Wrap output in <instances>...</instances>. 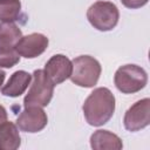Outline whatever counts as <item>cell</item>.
Listing matches in <instances>:
<instances>
[{"label": "cell", "mask_w": 150, "mask_h": 150, "mask_svg": "<svg viewBox=\"0 0 150 150\" xmlns=\"http://www.w3.org/2000/svg\"><path fill=\"white\" fill-rule=\"evenodd\" d=\"M73 69L70 74V80L73 83L90 88L94 87L101 75V64L98 61L89 55L77 56L71 62Z\"/></svg>", "instance_id": "7a4b0ae2"}, {"label": "cell", "mask_w": 150, "mask_h": 150, "mask_svg": "<svg viewBox=\"0 0 150 150\" xmlns=\"http://www.w3.org/2000/svg\"><path fill=\"white\" fill-rule=\"evenodd\" d=\"M54 83L41 69H38L33 73V83L26 95L23 103L25 107L38 105L46 107L50 102L54 91Z\"/></svg>", "instance_id": "277c9868"}, {"label": "cell", "mask_w": 150, "mask_h": 150, "mask_svg": "<svg viewBox=\"0 0 150 150\" xmlns=\"http://www.w3.org/2000/svg\"><path fill=\"white\" fill-rule=\"evenodd\" d=\"M124 127L129 131H138L150 123V100L143 98L131 105L123 120Z\"/></svg>", "instance_id": "8992f818"}, {"label": "cell", "mask_w": 150, "mask_h": 150, "mask_svg": "<svg viewBox=\"0 0 150 150\" xmlns=\"http://www.w3.org/2000/svg\"><path fill=\"white\" fill-rule=\"evenodd\" d=\"M20 60V56L15 49L11 50H1L0 49V68H11L15 66Z\"/></svg>", "instance_id": "9a60e30c"}, {"label": "cell", "mask_w": 150, "mask_h": 150, "mask_svg": "<svg viewBox=\"0 0 150 150\" xmlns=\"http://www.w3.org/2000/svg\"><path fill=\"white\" fill-rule=\"evenodd\" d=\"M32 80V75L28 74L25 70H18L15 71L8 80L7 84L1 89L2 95L11 96V97H18L27 89Z\"/></svg>", "instance_id": "30bf717a"}, {"label": "cell", "mask_w": 150, "mask_h": 150, "mask_svg": "<svg viewBox=\"0 0 150 150\" xmlns=\"http://www.w3.org/2000/svg\"><path fill=\"white\" fill-rule=\"evenodd\" d=\"M22 38L21 29L13 22L0 23V49L11 50L15 49L16 43Z\"/></svg>", "instance_id": "7c38bea8"}, {"label": "cell", "mask_w": 150, "mask_h": 150, "mask_svg": "<svg viewBox=\"0 0 150 150\" xmlns=\"http://www.w3.org/2000/svg\"><path fill=\"white\" fill-rule=\"evenodd\" d=\"M48 118L46 112L38 105L25 107V110L19 115L16 125L21 131L38 132L47 125Z\"/></svg>", "instance_id": "52a82bcc"}, {"label": "cell", "mask_w": 150, "mask_h": 150, "mask_svg": "<svg viewBox=\"0 0 150 150\" xmlns=\"http://www.w3.org/2000/svg\"><path fill=\"white\" fill-rule=\"evenodd\" d=\"M20 11V0H0V20L2 22H13L18 20Z\"/></svg>", "instance_id": "5bb4252c"}, {"label": "cell", "mask_w": 150, "mask_h": 150, "mask_svg": "<svg viewBox=\"0 0 150 150\" xmlns=\"http://www.w3.org/2000/svg\"><path fill=\"white\" fill-rule=\"evenodd\" d=\"M7 121V112H6V109L0 104V125Z\"/></svg>", "instance_id": "e0dca14e"}, {"label": "cell", "mask_w": 150, "mask_h": 150, "mask_svg": "<svg viewBox=\"0 0 150 150\" xmlns=\"http://www.w3.org/2000/svg\"><path fill=\"white\" fill-rule=\"evenodd\" d=\"M115 86L124 94H134L143 89L148 82L146 73L136 64H125L115 73Z\"/></svg>", "instance_id": "3957f363"}, {"label": "cell", "mask_w": 150, "mask_h": 150, "mask_svg": "<svg viewBox=\"0 0 150 150\" xmlns=\"http://www.w3.org/2000/svg\"><path fill=\"white\" fill-rule=\"evenodd\" d=\"M20 143L21 138L16 125L12 122H4L0 125V150H15Z\"/></svg>", "instance_id": "4fadbf2b"}, {"label": "cell", "mask_w": 150, "mask_h": 150, "mask_svg": "<svg viewBox=\"0 0 150 150\" xmlns=\"http://www.w3.org/2000/svg\"><path fill=\"white\" fill-rule=\"evenodd\" d=\"M71 69L73 66L70 60L64 55L57 54L49 59V61L45 66L43 71L54 84H59L66 81L70 76Z\"/></svg>", "instance_id": "9c48e42d"}, {"label": "cell", "mask_w": 150, "mask_h": 150, "mask_svg": "<svg viewBox=\"0 0 150 150\" xmlns=\"http://www.w3.org/2000/svg\"><path fill=\"white\" fill-rule=\"evenodd\" d=\"M90 144L94 150H120L123 146L121 138L108 130L95 131L90 137Z\"/></svg>", "instance_id": "8fae6325"}, {"label": "cell", "mask_w": 150, "mask_h": 150, "mask_svg": "<svg viewBox=\"0 0 150 150\" xmlns=\"http://www.w3.org/2000/svg\"><path fill=\"white\" fill-rule=\"evenodd\" d=\"M48 47V39L40 33H33L26 36H22L15 46V50L19 55L34 59L41 55Z\"/></svg>", "instance_id": "ba28073f"}, {"label": "cell", "mask_w": 150, "mask_h": 150, "mask_svg": "<svg viewBox=\"0 0 150 150\" xmlns=\"http://www.w3.org/2000/svg\"><path fill=\"white\" fill-rule=\"evenodd\" d=\"M87 18L94 28L105 32L112 29L117 25L120 13L112 2L97 1L89 7Z\"/></svg>", "instance_id": "5b68a950"}, {"label": "cell", "mask_w": 150, "mask_h": 150, "mask_svg": "<svg viewBox=\"0 0 150 150\" xmlns=\"http://www.w3.org/2000/svg\"><path fill=\"white\" fill-rule=\"evenodd\" d=\"M115 110V97L108 88H96L83 103V114L90 125L105 124Z\"/></svg>", "instance_id": "6da1fadb"}, {"label": "cell", "mask_w": 150, "mask_h": 150, "mask_svg": "<svg viewBox=\"0 0 150 150\" xmlns=\"http://www.w3.org/2000/svg\"><path fill=\"white\" fill-rule=\"evenodd\" d=\"M121 2L128 8H139L144 6L148 0H121Z\"/></svg>", "instance_id": "2e32d148"}, {"label": "cell", "mask_w": 150, "mask_h": 150, "mask_svg": "<svg viewBox=\"0 0 150 150\" xmlns=\"http://www.w3.org/2000/svg\"><path fill=\"white\" fill-rule=\"evenodd\" d=\"M5 76H6V74H5V71L0 69V88H1V86H2V83H4V80H5Z\"/></svg>", "instance_id": "ac0fdd59"}]
</instances>
